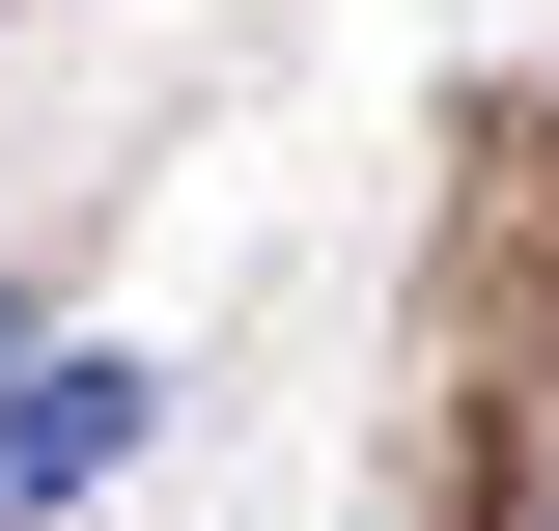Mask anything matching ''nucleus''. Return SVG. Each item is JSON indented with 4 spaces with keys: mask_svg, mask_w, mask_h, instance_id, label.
I'll return each instance as SVG.
<instances>
[{
    "mask_svg": "<svg viewBox=\"0 0 559 531\" xmlns=\"http://www.w3.org/2000/svg\"><path fill=\"white\" fill-rule=\"evenodd\" d=\"M140 420H168V364H112V335H0V531L84 504V475H140Z\"/></svg>",
    "mask_w": 559,
    "mask_h": 531,
    "instance_id": "obj_1",
    "label": "nucleus"
},
{
    "mask_svg": "<svg viewBox=\"0 0 559 531\" xmlns=\"http://www.w3.org/2000/svg\"><path fill=\"white\" fill-rule=\"evenodd\" d=\"M0 335H28V280H0Z\"/></svg>",
    "mask_w": 559,
    "mask_h": 531,
    "instance_id": "obj_2",
    "label": "nucleus"
}]
</instances>
